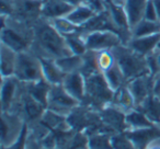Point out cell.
Wrapping results in <instances>:
<instances>
[{"mask_svg":"<svg viewBox=\"0 0 160 149\" xmlns=\"http://www.w3.org/2000/svg\"><path fill=\"white\" fill-rule=\"evenodd\" d=\"M81 103L79 101L76 100L65 90L62 85L52 86L47 99V110H51L60 115L68 116Z\"/></svg>","mask_w":160,"mask_h":149,"instance_id":"8","label":"cell"},{"mask_svg":"<svg viewBox=\"0 0 160 149\" xmlns=\"http://www.w3.org/2000/svg\"><path fill=\"white\" fill-rule=\"evenodd\" d=\"M18 53L1 43L0 45V62H1V78L14 76Z\"/></svg>","mask_w":160,"mask_h":149,"instance_id":"17","label":"cell"},{"mask_svg":"<svg viewBox=\"0 0 160 149\" xmlns=\"http://www.w3.org/2000/svg\"><path fill=\"white\" fill-rule=\"evenodd\" d=\"M25 149H47V148H45L40 142H38L35 138H33L32 136H30L28 134V140H27Z\"/></svg>","mask_w":160,"mask_h":149,"instance_id":"38","label":"cell"},{"mask_svg":"<svg viewBox=\"0 0 160 149\" xmlns=\"http://www.w3.org/2000/svg\"><path fill=\"white\" fill-rule=\"evenodd\" d=\"M31 51L41 58L54 60L72 55L65 36L60 34L47 19L36 25Z\"/></svg>","mask_w":160,"mask_h":149,"instance_id":"1","label":"cell"},{"mask_svg":"<svg viewBox=\"0 0 160 149\" xmlns=\"http://www.w3.org/2000/svg\"><path fill=\"white\" fill-rule=\"evenodd\" d=\"M67 2L70 3L73 7H77V6L81 5V3H85V0H66Z\"/></svg>","mask_w":160,"mask_h":149,"instance_id":"41","label":"cell"},{"mask_svg":"<svg viewBox=\"0 0 160 149\" xmlns=\"http://www.w3.org/2000/svg\"><path fill=\"white\" fill-rule=\"evenodd\" d=\"M145 19L148 21H159L152 0H148V2H147L146 10H145Z\"/></svg>","mask_w":160,"mask_h":149,"instance_id":"36","label":"cell"},{"mask_svg":"<svg viewBox=\"0 0 160 149\" xmlns=\"http://www.w3.org/2000/svg\"><path fill=\"white\" fill-rule=\"evenodd\" d=\"M41 122L46 125L48 128H51L52 131H66V129H70L68 121H67V116L60 115V114L55 113V112L47 109L44 112V114H43Z\"/></svg>","mask_w":160,"mask_h":149,"instance_id":"25","label":"cell"},{"mask_svg":"<svg viewBox=\"0 0 160 149\" xmlns=\"http://www.w3.org/2000/svg\"><path fill=\"white\" fill-rule=\"evenodd\" d=\"M137 109L146 114L147 117L156 125L160 124V96L152 92L142 104L138 105Z\"/></svg>","mask_w":160,"mask_h":149,"instance_id":"21","label":"cell"},{"mask_svg":"<svg viewBox=\"0 0 160 149\" xmlns=\"http://www.w3.org/2000/svg\"><path fill=\"white\" fill-rule=\"evenodd\" d=\"M34 42V31L28 29L25 25L9 20L8 23L2 20V30H1V43L10 47L17 53L30 51Z\"/></svg>","mask_w":160,"mask_h":149,"instance_id":"4","label":"cell"},{"mask_svg":"<svg viewBox=\"0 0 160 149\" xmlns=\"http://www.w3.org/2000/svg\"><path fill=\"white\" fill-rule=\"evenodd\" d=\"M62 85L71 97L80 103L83 102L86 97V78L80 71L67 73Z\"/></svg>","mask_w":160,"mask_h":149,"instance_id":"13","label":"cell"},{"mask_svg":"<svg viewBox=\"0 0 160 149\" xmlns=\"http://www.w3.org/2000/svg\"><path fill=\"white\" fill-rule=\"evenodd\" d=\"M27 123L16 112H1V148L16 144L24 132Z\"/></svg>","mask_w":160,"mask_h":149,"instance_id":"6","label":"cell"},{"mask_svg":"<svg viewBox=\"0 0 160 149\" xmlns=\"http://www.w3.org/2000/svg\"><path fill=\"white\" fill-rule=\"evenodd\" d=\"M53 149H60V148H53Z\"/></svg>","mask_w":160,"mask_h":149,"instance_id":"42","label":"cell"},{"mask_svg":"<svg viewBox=\"0 0 160 149\" xmlns=\"http://www.w3.org/2000/svg\"><path fill=\"white\" fill-rule=\"evenodd\" d=\"M81 34L88 51L100 52L113 49L114 47L123 44L122 37L113 31H92Z\"/></svg>","mask_w":160,"mask_h":149,"instance_id":"9","label":"cell"},{"mask_svg":"<svg viewBox=\"0 0 160 149\" xmlns=\"http://www.w3.org/2000/svg\"><path fill=\"white\" fill-rule=\"evenodd\" d=\"M24 88L35 100L41 102L47 109V99H48L49 90L52 88V85L47 82L45 79L35 81V82L24 83Z\"/></svg>","mask_w":160,"mask_h":149,"instance_id":"22","label":"cell"},{"mask_svg":"<svg viewBox=\"0 0 160 149\" xmlns=\"http://www.w3.org/2000/svg\"><path fill=\"white\" fill-rule=\"evenodd\" d=\"M131 142L135 145L137 149H145L153 139L160 137V126L155 125L146 128L134 129V131L124 132Z\"/></svg>","mask_w":160,"mask_h":149,"instance_id":"14","label":"cell"},{"mask_svg":"<svg viewBox=\"0 0 160 149\" xmlns=\"http://www.w3.org/2000/svg\"><path fill=\"white\" fill-rule=\"evenodd\" d=\"M49 22L52 23L54 27L62 35H68L71 33H76L79 27L75 25L72 22L68 20L66 17H62V18H55V19H47Z\"/></svg>","mask_w":160,"mask_h":149,"instance_id":"33","label":"cell"},{"mask_svg":"<svg viewBox=\"0 0 160 149\" xmlns=\"http://www.w3.org/2000/svg\"><path fill=\"white\" fill-rule=\"evenodd\" d=\"M98 12L87 3H81V5L75 7L71 12L66 17L70 22H72L78 27H82L88 21H90Z\"/></svg>","mask_w":160,"mask_h":149,"instance_id":"19","label":"cell"},{"mask_svg":"<svg viewBox=\"0 0 160 149\" xmlns=\"http://www.w3.org/2000/svg\"><path fill=\"white\" fill-rule=\"evenodd\" d=\"M57 66L64 71L65 73H71L76 71H80L83 65V56L82 55H69L66 57L55 59Z\"/></svg>","mask_w":160,"mask_h":149,"instance_id":"26","label":"cell"},{"mask_svg":"<svg viewBox=\"0 0 160 149\" xmlns=\"http://www.w3.org/2000/svg\"><path fill=\"white\" fill-rule=\"evenodd\" d=\"M14 77L23 83L35 82L44 79L41 58L31 49L18 53Z\"/></svg>","mask_w":160,"mask_h":149,"instance_id":"5","label":"cell"},{"mask_svg":"<svg viewBox=\"0 0 160 149\" xmlns=\"http://www.w3.org/2000/svg\"><path fill=\"white\" fill-rule=\"evenodd\" d=\"M45 111H46V107L38 100H35L25 90L24 83H23L20 97H19L18 101H17L16 105L11 112H16V113L20 114L23 117V120L25 121V123L30 125L41 121Z\"/></svg>","mask_w":160,"mask_h":149,"instance_id":"7","label":"cell"},{"mask_svg":"<svg viewBox=\"0 0 160 149\" xmlns=\"http://www.w3.org/2000/svg\"><path fill=\"white\" fill-rule=\"evenodd\" d=\"M111 51L114 55L115 62L124 73L126 83L137 77L148 73L150 75L146 56L140 55L139 53L124 44L118 45Z\"/></svg>","mask_w":160,"mask_h":149,"instance_id":"2","label":"cell"},{"mask_svg":"<svg viewBox=\"0 0 160 149\" xmlns=\"http://www.w3.org/2000/svg\"><path fill=\"white\" fill-rule=\"evenodd\" d=\"M64 36L66 38L67 45L69 46L72 54H75V55H83V54L87 53L88 48L86 46V42L83 40L82 34H79L76 32V33H71Z\"/></svg>","mask_w":160,"mask_h":149,"instance_id":"30","label":"cell"},{"mask_svg":"<svg viewBox=\"0 0 160 149\" xmlns=\"http://www.w3.org/2000/svg\"><path fill=\"white\" fill-rule=\"evenodd\" d=\"M145 149H160V137L153 139Z\"/></svg>","mask_w":160,"mask_h":149,"instance_id":"39","label":"cell"},{"mask_svg":"<svg viewBox=\"0 0 160 149\" xmlns=\"http://www.w3.org/2000/svg\"><path fill=\"white\" fill-rule=\"evenodd\" d=\"M97 62H98L99 70L103 73L115 64V58L111 49H105V51L97 52Z\"/></svg>","mask_w":160,"mask_h":149,"instance_id":"34","label":"cell"},{"mask_svg":"<svg viewBox=\"0 0 160 149\" xmlns=\"http://www.w3.org/2000/svg\"><path fill=\"white\" fill-rule=\"evenodd\" d=\"M112 104L115 105L116 107L122 110L125 113L132 111V110L136 107V103L133 98V94L131 93V91H129L126 85H124L123 87H121L120 89L115 91Z\"/></svg>","mask_w":160,"mask_h":149,"instance_id":"24","label":"cell"},{"mask_svg":"<svg viewBox=\"0 0 160 149\" xmlns=\"http://www.w3.org/2000/svg\"><path fill=\"white\" fill-rule=\"evenodd\" d=\"M86 78V97L81 104L88 105L100 111L104 107L112 104L115 91L110 87L102 72H96Z\"/></svg>","mask_w":160,"mask_h":149,"instance_id":"3","label":"cell"},{"mask_svg":"<svg viewBox=\"0 0 160 149\" xmlns=\"http://www.w3.org/2000/svg\"><path fill=\"white\" fill-rule=\"evenodd\" d=\"M155 123H152L145 113H142L137 107L133 109L132 111L126 113V131H134V129L146 128V127L155 126ZM125 131V132H126Z\"/></svg>","mask_w":160,"mask_h":149,"instance_id":"23","label":"cell"},{"mask_svg":"<svg viewBox=\"0 0 160 149\" xmlns=\"http://www.w3.org/2000/svg\"><path fill=\"white\" fill-rule=\"evenodd\" d=\"M114 149H137L125 133H116L112 137Z\"/></svg>","mask_w":160,"mask_h":149,"instance_id":"35","label":"cell"},{"mask_svg":"<svg viewBox=\"0 0 160 149\" xmlns=\"http://www.w3.org/2000/svg\"><path fill=\"white\" fill-rule=\"evenodd\" d=\"M152 2L156 8V11H157L158 19H159V21H160V0H152Z\"/></svg>","mask_w":160,"mask_h":149,"instance_id":"40","label":"cell"},{"mask_svg":"<svg viewBox=\"0 0 160 149\" xmlns=\"http://www.w3.org/2000/svg\"><path fill=\"white\" fill-rule=\"evenodd\" d=\"M103 124L111 133H124L127 129L126 113L113 104H109L99 111Z\"/></svg>","mask_w":160,"mask_h":149,"instance_id":"11","label":"cell"},{"mask_svg":"<svg viewBox=\"0 0 160 149\" xmlns=\"http://www.w3.org/2000/svg\"><path fill=\"white\" fill-rule=\"evenodd\" d=\"M41 62H42L43 76H44L45 80L51 83L52 86L62 85L66 77V73L57 66L55 60L48 59V58H41Z\"/></svg>","mask_w":160,"mask_h":149,"instance_id":"18","label":"cell"},{"mask_svg":"<svg viewBox=\"0 0 160 149\" xmlns=\"http://www.w3.org/2000/svg\"><path fill=\"white\" fill-rule=\"evenodd\" d=\"M133 98L135 100L136 107L140 105L153 91V78L150 75L137 77L126 83Z\"/></svg>","mask_w":160,"mask_h":149,"instance_id":"12","label":"cell"},{"mask_svg":"<svg viewBox=\"0 0 160 149\" xmlns=\"http://www.w3.org/2000/svg\"><path fill=\"white\" fill-rule=\"evenodd\" d=\"M73 8L66 0H47L43 5L42 13L45 19L62 18L68 16Z\"/></svg>","mask_w":160,"mask_h":149,"instance_id":"16","label":"cell"},{"mask_svg":"<svg viewBox=\"0 0 160 149\" xmlns=\"http://www.w3.org/2000/svg\"><path fill=\"white\" fill-rule=\"evenodd\" d=\"M28 134H29V126H25L24 132L21 135V137L19 138V140L13 144L12 146L7 147V148H1V149H25V146H27V140H28Z\"/></svg>","mask_w":160,"mask_h":149,"instance_id":"37","label":"cell"},{"mask_svg":"<svg viewBox=\"0 0 160 149\" xmlns=\"http://www.w3.org/2000/svg\"><path fill=\"white\" fill-rule=\"evenodd\" d=\"M83 65L80 72L85 77L91 76L93 73L99 72L98 62H97V52L94 51H87V53L83 54ZM101 72V71H100Z\"/></svg>","mask_w":160,"mask_h":149,"instance_id":"32","label":"cell"},{"mask_svg":"<svg viewBox=\"0 0 160 149\" xmlns=\"http://www.w3.org/2000/svg\"><path fill=\"white\" fill-rule=\"evenodd\" d=\"M1 112H11L22 91L23 83L17 77L1 78Z\"/></svg>","mask_w":160,"mask_h":149,"instance_id":"10","label":"cell"},{"mask_svg":"<svg viewBox=\"0 0 160 149\" xmlns=\"http://www.w3.org/2000/svg\"><path fill=\"white\" fill-rule=\"evenodd\" d=\"M103 75H104L105 79H107L110 87H111L114 91H116V90H118L121 87L126 85V80H125L124 73H123V71L121 70L120 66H118L116 62L111 68L108 69L105 72H103Z\"/></svg>","mask_w":160,"mask_h":149,"instance_id":"29","label":"cell"},{"mask_svg":"<svg viewBox=\"0 0 160 149\" xmlns=\"http://www.w3.org/2000/svg\"><path fill=\"white\" fill-rule=\"evenodd\" d=\"M113 133L99 132L89 136L88 149H114L113 148Z\"/></svg>","mask_w":160,"mask_h":149,"instance_id":"27","label":"cell"},{"mask_svg":"<svg viewBox=\"0 0 160 149\" xmlns=\"http://www.w3.org/2000/svg\"><path fill=\"white\" fill-rule=\"evenodd\" d=\"M159 126H160V124H159Z\"/></svg>","mask_w":160,"mask_h":149,"instance_id":"43","label":"cell"},{"mask_svg":"<svg viewBox=\"0 0 160 149\" xmlns=\"http://www.w3.org/2000/svg\"><path fill=\"white\" fill-rule=\"evenodd\" d=\"M160 44V32L152 35L142 36V37H132L127 43V46L139 53L140 55L147 56L153 53Z\"/></svg>","mask_w":160,"mask_h":149,"instance_id":"15","label":"cell"},{"mask_svg":"<svg viewBox=\"0 0 160 149\" xmlns=\"http://www.w3.org/2000/svg\"><path fill=\"white\" fill-rule=\"evenodd\" d=\"M160 32V21H148L146 19L142 20L131 31L132 37H142V36L152 35Z\"/></svg>","mask_w":160,"mask_h":149,"instance_id":"28","label":"cell"},{"mask_svg":"<svg viewBox=\"0 0 160 149\" xmlns=\"http://www.w3.org/2000/svg\"><path fill=\"white\" fill-rule=\"evenodd\" d=\"M42 0H21L18 3V10L22 16L25 17H36L43 9Z\"/></svg>","mask_w":160,"mask_h":149,"instance_id":"31","label":"cell"},{"mask_svg":"<svg viewBox=\"0 0 160 149\" xmlns=\"http://www.w3.org/2000/svg\"><path fill=\"white\" fill-rule=\"evenodd\" d=\"M147 2L148 0H127L125 10L128 17L131 31L140 21L145 19V10H146Z\"/></svg>","mask_w":160,"mask_h":149,"instance_id":"20","label":"cell"}]
</instances>
